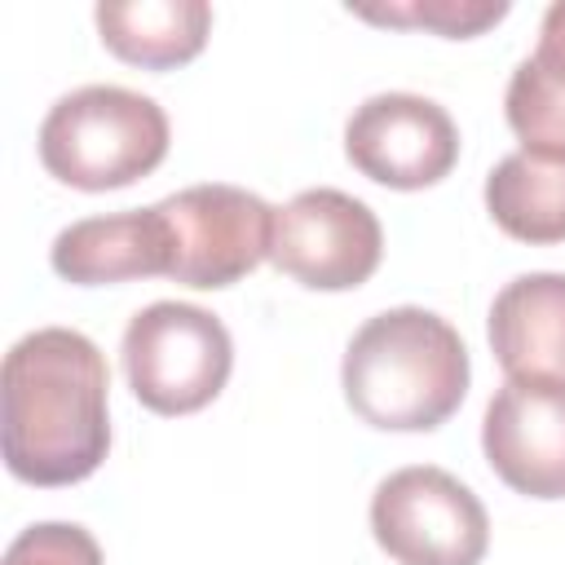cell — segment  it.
Segmentation results:
<instances>
[{"label": "cell", "instance_id": "1", "mask_svg": "<svg viewBox=\"0 0 565 565\" xmlns=\"http://www.w3.org/2000/svg\"><path fill=\"white\" fill-rule=\"evenodd\" d=\"M110 371L75 327H40L4 353L0 446L26 486H75L110 450Z\"/></svg>", "mask_w": 565, "mask_h": 565}, {"label": "cell", "instance_id": "2", "mask_svg": "<svg viewBox=\"0 0 565 565\" xmlns=\"http://www.w3.org/2000/svg\"><path fill=\"white\" fill-rule=\"evenodd\" d=\"M472 366L459 331L419 305H397L366 318L340 362V388L353 415L384 433H428L446 424Z\"/></svg>", "mask_w": 565, "mask_h": 565}, {"label": "cell", "instance_id": "3", "mask_svg": "<svg viewBox=\"0 0 565 565\" xmlns=\"http://www.w3.org/2000/svg\"><path fill=\"white\" fill-rule=\"evenodd\" d=\"M172 128L154 97L124 84L62 93L40 124V163L62 185L102 194L141 181L168 154Z\"/></svg>", "mask_w": 565, "mask_h": 565}, {"label": "cell", "instance_id": "4", "mask_svg": "<svg viewBox=\"0 0 565 565\" xmlns=\"http://www.w3.org/2000/svg\"><path fill=\"white\" fill-rule=\"evenodd\" d=\"M124 375L132 397L154 415L203 411L234 371V340L225 322L185 300H154L124 327Z\"/></svg>", "mask_w": 565, "mask_h": 565}, {"label": "cell", "instance_id": "5", "mask_svg": "<svg viewBox=\"0 0 565 565\" xmlns=\"http://www.w3.org/2000/svg\"><path fill=\"white\" fill-rule=\"evenodd\" d=\"M371 534L397 565H481L490 516L455 472L411 463L375 486Z\"/></svg>", "mask_w": 565, "mask_h": 565}, {"label": "cell", "instance_id": "6", "mask_svg": "<svg viewBox=\"0 0 565 565\" xmlns=\"http://www.w3.org/2000/svg\"><path fill=\"white\" fill-rule=\"evenodd\" d=\"M172 234V269L181 287L194 291H216L252 274L274 243V207L225 181L190 185L168 199H159Z\"/></svg>", "mask_w": 565, "mask_h": 565}, {"label": "cell", "instance_id": "7", "mask_svg": "<svg viewBox=\"0 0 565 565\" xmlns=\"http://www.w3.org/2000/svg\"><path fill=\"white\" fill-rule=\"evenodd\" d=\"M384 256V230L380 216L335 190V185H313L274 207V243L269 260L296 278L300 287L313 291H349L362 287Z\"/></svg>", "mask_w": 565, "mask_h": 565}, {"label": "cell", "instance_id": "8", "mask_svg": "<svg viewBox=\"0 0 565 565\" xmlns=\"http://www.w3.org/2000/svg\"><path fill=\"white\" fill-rule=\"evenodd\" d=\"M344 154L388 190H424L455 168L459 128L446 106L424 93H375L349 115Z\"/></svg>", "mask_w": 565, "mask_h": 565}, {"label": "cell", "instance_id": "9", "mask_svg": "<svg viewBox=\"0 0 565 565\" xmlns=\"http://www.w3.org/2000/svg\"><path fill=\"white\" fill-rule=\"evenodd\" d=\"M481 450L508 490L565 499V384L503 380L481 415Z\"/></svg>", "mask_w": 565, "mask_h": 565}, {"label": "cell", "instance_id": "10", "mask_svg": "<svg viewBox=\"0 0 565 565\" xmlns=\"http://www.w3.org/2000/svg\"><path fill=\"white\" fill-rule=\"evenodd\" d=\"M53 269L66 282L102 287V282H128V278H154L172 269V234L163 207H132L115 216H84L71 221L53 247Z\"/></svg>", "mask_w": 565, "mask_h": 565}, {"label": "cell", "instance_id": "11", "mask_svg": "<svg viewBox=\"0 0 565 565\" xmlns=\"http://www.w3.org/2000/svg\"><path fill=\"white\" fill-rule=\"evenodd\" d=\"M486 335L508 380L565 384V274L534 269L512 278L490 305Z\"/></svg>", "mask_w": 565, "mask_h": 565}, {"label": "cell", "instance_id": "12", "mask_svg": "<svg viewBox=\"0 0 565 565\" xmlns=\"http://www.w3.org/2000/svg\"><path fill=\"white\" fill-rule=\"evenodd\" d=\"M93 18L102 44L146 71L185 66L212 35V4L203 0H102Z\"/></svg>", "mask_w": 565, "mask_h": 565}, {"label": "cell", "instance_id": "13", "mask_svg": "<svg viewBox=\"0 0 565 565\" xmlns=\"http://www.w3.org/2000/svg\"><path fill=\"white\" fill-rule=\"evenodd\" d=\"M490 221L521 243H565V150L521 146L486 177Z\"/></svg>", "mask_w": 565, "mask_h": 565}, {"label": "cell", "instance_id": "14", "mask_svg": "<svg viewBox=\"0 0 565 565\" xmlns=\"http://www.w3.org/2000/svg\"><path fill=\"white\" fill-rule=\"evenodd\" d=\"M508 128L534 150H565V0L547 4L534 53L516 62L503 93Z\"/></svg>", "mask_w": 565, "mask_h": 565}, {"label": "cell", "instance_id": "15", "mask_svg": "<svg viewBox=\"0 0 565 565\" xmlns=\"http://www.w3.org/2000/svg\"><path fill=\"white\" fill-rule=\"evenodd\" d=\"M508 0H388V4H349L353 18L380 26H424L446 40L481 35L486 26L508 18Z\"/></svg>", "mask_w": 565, "mask_h": 565}, {"label": "cell", "instance_id": "16", "mask_svg": "<svg viewBox=\"0 0 565 565\" xmlns=\"http://www.w3.org/2000/svg\"><path fill=\"white\" fill-rule=\"evenodd\" d=\"M4 565H106L97 539L75 521H35L9 547Z\"/></svg>", "mask_w": 565, "mask_h": 565}]
</instances>
